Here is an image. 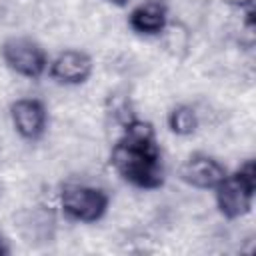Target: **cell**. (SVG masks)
Here are the masks:
<instances>
[{
	"instance_id": "1",
	"label": "cell",
	"mask_w": 256,
	"mask_h": 256,
	"mask_svg": "<svg viewBox=\"0 0 256 256\" xmlns=\"http://www.w3.org/2000/svg\"><path fill=\"white\" fill-rule=\"evenodd\" d=\"M110 162L118 176L136 188L154 190L164 182L156 132L146 120L132 118L122 126V134L112 146Z\"/></svg>"
},
{
	"instance_id": "2",
	"label": "cell",
	"mask_w": 256,
	"mask_h": 256,
	"mask_svg": "<svg viewBox=\"0 0 256 256\" xmlns=\"http://www.w3.org/2000/svg\"><path fill=\"white\" fill-rule=\"evenodd\" d=\"M256 190V170L254 162L246 160L236 172L226 174L224 180L214 188L216 206L220 214L228 220L242 218L250 212Z\"/></svg>"
},
{
	"instance_id": "3",
	"label": "cell",
	"mask_w": 256,
	"mask_h": 256,
	"mask_svg": "<svg viewBox=\"0 0 256 256\" xmlns=\"http://www.w3.org/2000/svg\"><path fill=\"white\" fill-rule=\"evenodd\" d=\"M110 204L106 190L90 184H66L60 192V208L74 222H96L100 220Z\"/></svg>"
},
{
	"instance_id": "4",
	"label": "cell",
	"mask_w": 256,
	"mask_h": 256,
	"mask_svg": "<svg viewBox=\"0 0 256 256\" xmlns=\"http://www.w3.org/2000/svg\"><path fill=\"white\" fill-rule=\"evenodd\" d=\"M2 60L4 64L24 78H40L48 70V56L44 48L26 36H12L4 40L2 48Z\"/></svg>"
},
{
	"instance_id": "5",
	"label": "cell",
	"mask_w": 256,
	"mask_h": 256,
	"mask_svg": "<svg viewBox=\"0 0 256 256\" xmlns=\"http://www.w3.org/2000/svg\"><path fill=\"white\" fill-rule=\"evenodd\" d=\"M226 168L204 152L190 154L180 166V180L198 190H214L226 176Z\"/></svg>"
},
{
	"instance_id": "6",
	"label": "cell",
	"mask_w": 256,
	"mask_h": 256,
	"mask_svg": "<svg viewBox=\"0 0 256 256\" xmlns=\"http://www.w3.org/2000/svg\"><path fill=\"white\" fill-rule=\"evenodd\" d=\"M92 58L82 50H62L48 62V74L54 82L64 86L84 84L92 74Z\"/></svg>"
},
{
	"instance_id": "7",
	"label": "cell",
	"mask_w": 256,
	"mask_h": 256,
	"mask_svg": "<svg viewBox=\"0 0 256 256\" xmlns=\"http://www.w3.org/2000/svg\"><path fill=\"white\" fill-rule=\"evenodd\" d=\"M10 118L16 132L24 140H38L46 132L48 112L46 106L36 98H18L10 106Z\"/></svg>"
},
{
	"instance_id": "8",
	"label": "cell",
	"mask_w": 256,
	"mask_h": 256,
	"mask_svg": "<svg viewBox=\"0 0 256 256\" xmlns=\"http://www.w3.org/2000/svg\"><path fill=\"white\" fill-rule=\"evenodd\" d=\"M128 24L136 34L142 36H160L168 24V10L162 2L150 0L132 8Z\"/></svg>"
},
{
	"instance_id": "9",
	"label": "cell",
	"mask_w": 256,
	"mask_h": 256,
	"mask_svg": "<svg viewBox=\"0 0 256 256\" xmlns=\"http://www.w3.org/2000/svg\"><path fill=\"white\" fill-rule=\"evenodd\" d=\"M168 128L176 136H190L198 128V114L188 104H178L168 114Z\"/></svg>"
},
{
	"instance_id": "10",
	"label": "cell",
	"mask_w": 256,
	"mask_h": 256,
	"mask_svg": "<svg viewBox=\"0 0 256 256\" xmlns=\"http://www.w3.org/2000/svg\"><path fill=\"white\" fill-rule=\"evenodd\" d=\"M104 2H108L112 6H126L128 4V0H104Z\"/></svg>"
},
{
	"instance_id": "11",
	"label": "cell",
	"mask_w": 256,
	"mask_h": 256,
	"mask_svg": "<svg viewBox=\"0 0 256 256\" xmlns=\"http://www.w3.org/2000/svg\"><path fill=\"white\" fill-rule=\"evenodd\" d=\"M8 252V248L4 246V242H2V238H0V254H6Z\"/></svg>"
}]
</instances>
